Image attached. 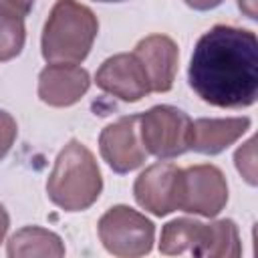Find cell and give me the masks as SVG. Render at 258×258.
Here are the masks:
<instances>
[{
	"label": "cell",
	"instance_id": "6da1fadb",
	"mask_svg": "<svg viewBox=\"0 0 258 258\" xmlns=\"http://www.w3.org/2000/svg\"><path fill=\"white\" fill-rule=\"evenodd\" d=\"M187 83L208 105L244 109L258 95V38L252 30L216 24L204 32L191 52Z\"/></svg>",
	"mask_w": 258,
	"mask_h": 258
},
{
	"label": "cell",
	"instance_id": "7a4b0ae2",
	"mask_svg": "<svg viewBox=\"0 0 258 258\" xmlns=\"http://www.w3.org/2000/svg\"><path fill=\"white\" fill-rule=\"evenodd\" d=\"M103 191V175L93 151L71 139L56 155L46 179L48 200L64 212L89 210Z\"/></svg>",
	"mask_w": 258,
	"mask_h": 258
},
{
	"label": "cell",
	"instance_id": "3957f363",
	"mask_svg": "<svg viewBox=\"0 0 258 258\" xmlns=\"http://www.w3.org/2000/svg\"><path fill=\"white\" fill-rule=\"evenodd\" d=\"M95 12L77 0H56L40 36V52L46 62H83L97 38Z\"/></svg>",
	"mask_w": 258,
	"mask_h": 258
},
{
	"label": "cell",
	"instance_id": "277c9868",
	"mask_svg": "<svg viewBox=\"0 0 258 258\" xmlns=\"http://www.w3.org/2000/svg\"><path fill=\"white\" fill-rule=\"evenodd\" d=\"M103 248L119 258H139L151 252L155 242V226L141 212L117 204L109 208L97 224Z\"/></svg>",
	"mask_w": 258,
	"mask_h": 258
},
{
	"label": "cell",
	"instance_id": "5b68a950",
	"mask_svg": "<svg viewBox=\"0 0 258 258\" xmlns=\"http://www.w3.org/2000/svg\"><path fill=\"white\" fill-rule=\"evenodd\" d=\"M191 119L173 105H155L139 115V137L147 153L173 159L189 151Z\"/></svg>",
	"mask_w": 258,
	"mask_h": 258
},
{
	"label": "cell",
	"instance_id": "8992f818",
	"mask_svg": "<svg viewBox=\"0 0 258 258\" xmlns=\"http://www.w3.org/2000/svg\"><path fill=\"white\" fill-rule=\"evenodd\" d=\"M228 204V181L224 171L212 163L181 169L177 210L204 218H216Z\"/></svg>",
	"mask_w": 258,
	"mask_h": 258
},
{
	"label": "cell",
	"instance_id": "52a82bcc",
	"mask_svg": "<svg viewBox=\"0 0 258 258\" xmlns=\"http://www.w3.org/2000/svg\"><path fill=\"white\" fill-rule=\"evenodd\" d=\"M99 151L103 161L115 173H129L141 167L149 153L139 137V115H125L103 127L99 135Z\"/></svg>",
	"mask_w": 258,
	"mask_h": 258
},
{
	"label": "cell",
	"instance_id": "ba28073f",
	"mask_svg": "<svg viewBox=\"0 0 258 258\" xmlns=\"http://www.w3.org/2000/svg\"><path fill=\"white\" fill-rule=\"evenodd\" d=\"M179 175L181 167L171 161H157L145 167L133 183L135 202L159 218L175 212L179 204Z\"/></svg>",
	"mask_w": 258,
	"mask_h": 258
},
{
	"label": "cell",
	"instance_id": "9c48e42d",
	"mask_svg": "<svg viewBox=\"0 0 258 258\" xmlns=\"http://www.w3.org/2000/svg\"><path fill=\"white\" fill-rule=\"evenodd\" d=\"M97 87L123 103H137L151 93L147 75L133 52H119L101 62L95 73Z\"/></svg>",
	"mask_w": 258,
	"mask_h": 258
},
{
	"label": "cell",
	"instance_id": "30bf717a",
	"mask_svg": "<svg viewBox=\"0 0 258 258\" xmlns=\"http://www.w3.org/2000/svg\"><path fill=\"white\" fill-rule=\"evenodd\" d=\"M91 87L87 69L69 62H48L38 75V99L48 107H71L79 103Z\"/></svg>",
	"mask_w": 258,
	"mask_h": 258
},
{
	"label": "cell",
	"instance_id": "8fae6325",
	"mask_svg": "<svg viewBox=\"0 0 258 258\" xmlns=\"http://www.w3.org/2000/svg\"><path fill=\"white\" fill-rule=\"evenodd\" d=\"M133 54L147 75L151 93L171 91L179 62V48L173 38L165 34H149L135 44Z\"/></svg>",
	"mask_w": 258,
	"mask_h": 258
},
{
	"label": "cell",
	"instance_id": "7c38bea8",
	"mask_svg": "<svg viewBox=\"0 0 258 258\" xmlns=\"http://www.w3.org/2000/svg\"><path fill=\"white\" fill-rule=\"evenodd\" d=\"M250 117H200L191 121L189 149L204 155H218L234 145L248 129Z\"/></svg>",
	"mask_w": 258,
	"mask_h": 258
},
{
	"label": "cell",
	"instance_id": "4fadbf2b",
	"mask_svg": "<svg viewBox=\"0 0 258 258\" xmlns=\"http://www.w3.org/2000/svg\"><path fill=\"white\" fill-rule=\"evenodd\" d=\"M208 244V224L194 218H175L161 228L159 252L165 256H204Z\"/></svg>",
	"mask_w": 258,
	"mask_h": 258
},
{
	"label": "cell",
	"instance_id": "5bb4252c",
	"mask_svg": "<svg viewBox=\"0 0 258 258\" xmlns=\"http://www.w3.org/2000/svg\"><path fill=\"white\" fill-rule=\"evenodd\" d=\"M64 252L67 250L60 236L40 226H24L16 230L6 244V254L10 258H30V256L60 258L64 256Z\"/></svg>",
	"mask_w": 258,
	"mask_h": 258
},
{
	"label": "cell",
	"instance_id": "9a60e30c",
	"mask_svg": "<svg viewBox=\"0 0 258 258\" xmlns=\"http://www.w3.org/2000/svg\"><path fill=\"white\" fill-rule=\"evenodd\" d=\"M242 254L240 232L234 220L224 218L208 224L206 258H238Z\"/></svg>",
	"mask_w": 258,
	"mask_h": 258
},
{
	"label": "cell",
	"instance_id": "2e32d148",
	"mask_svg": "<svg viewBox=\"0 0 258 258\" xmlns=\"http://www.w3.org/2000/svg\"><path fill=\"white\" fill-rule=\"evenodd\" d=\"M26 42V28L22 18L0 12V62L16 58Z\"/></svg>",
	"mask_w": 258,
	"mask_h": 258
},
{
	"label": "cell",
	"instance_id": "e0dca14e",
	"mask_svg": "<svg viewBox=\"0 0 258 258\" xmlns=\"http://www.w3.org/2000/svg\"><path fill=\"white\" fill-rule=\"evenodd\" d=\"M234 163H236V169L238 173L250 183V185H256V139L250 137L244 145H240L234 153Z\"/></svg>",
	"mask_w": 258,
	"mask_h": 258
},
{
	"label": "cell",
	"instance_id": "ac0fdd59",
	"mask_svg": "<svg viewBox=\"0 0 258 258\" xmlns=\"http://www.w3.org/2000/svg\"><path fill=\"white\" fill-rule=\"evenodd\" d=\"M16 135H18V125H16V119L0 109V159H4L8 155V151L12 149L14 141H16Z\"/></svg>",
	"mask_w": 258,
	"mask_h": 258
},
{
	"label": "cell",
	"instance_id": "d6986e66",
	"mask_svg": "<svg viewBox=\"0 0 258 258\" xmlns=\"http://www.w3.org/2000/svg\"><path fill=\"white\" fill-rule=\"evenodd\" d=\"M34 0H0V12L14 16V18H26L28 12L32 10Z\"/></svg>",
	"mask_w": 258,
	"mask_h": 258
},
{
	"label": "cell",
	"instance_id": "ffe728a7",
	"mask_svg": "<svg viewBox=\"0 0 258 258\" xmlns=\"http://www.w3.org/2000/svg\"><path fill=\"white\" fill-rule=\"evenodd\" d=\"M189 8L194 10H200V12H206V10H212L216 6H220L224 0H183Z\"/></svg>",
	"mask_w": 258,
	"mask_h": 258
},
{
	"label": "cell",
	"instance_id": "44dd1931",
	"mask_svg": "<svg viewBox=\"0 0 258 258\" xmlns=\"http://www.w3.org/2000/svg\"><path fill=\"white\" fill-rule=\"evenodd\" d=\"M238 8H240L250 20H256V14H258V10H256V0H238Z\"/></svg>",
	"mask_w": 258,
	"mask_h": 258
},
{
	"label": "cell",
	"instance_id": "7402d4cb",
	"mask_svg": "<svg viewBox=\"0 0 258 258\" xmlns=\"http://www.w3.org/2000/svg\"><path fill=\"white\" fill-rule=\"evenodd\" d=\"M8 228H10V216H8L6 208L0 204V242L6 238V234H8Z\"/></svg>",
	"mask_w": 258,
	"mask_h": 258
},
{
	"label": "cell",
	"instance_id": "603a6c76",
	"mask_svg": "<svg viewBox=\"0 0 258 258\" xmlns=\"http://www.w3.org/2000/svg\"><path fill=\"white\" fill-rule=\"evenodd\" d=\"M95 2H125V0H95Z\"/></svg>",
	"mask_w": 258,
	"mask_h": 258
}]
</instances>
